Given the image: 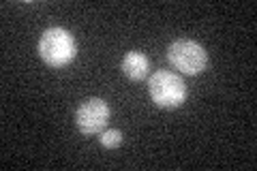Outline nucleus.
<instances>
[{
	"instance_id": "obj_1",
	"label": "nucleus",
	"mask_w": 257,
	"mask_h": 171,
	"mask_svg": "<svg viewBox=\"0 0 257 171\" xmlns=\"http://www.w3.org/2000/svg\"><path fill=\"white\" fill-rule=\"evenodd\" d=\"M39 56L50 69H64L75 60L77 56V43L75 37L67 28L54 26L43 30L39 39Z\"/></svg>"
},
{
	"instance_id": "obj_2",
	"label": "nucleus",
	"mask_w": 257,
	"mask_h": 171,
	"mask_svg": "<svg viewBox=\"0 0 257 171\" xmlns=\"http://www.w3.org/2000/svg\"><path fill=\"white\" fill-rule=\"evenodd\" d=\"M148 92L152 103L161 109H176L187 101V84L172 71H157L148 77Z\"/></svg>"
},
{
	"instance_id": "obj_3",
	"label": "nucleus",
	"mask_w": 257,
	"mask_h": 171,
	"mask_svg": "<svg viewBox=\"0 0 257 171\" xmlns=\"http://www.w3.org/2000/svg\"><path fill=\"white\" fill-rule=\"evenodd\" d=\"M167 62L180 75H199L208 67V54L197 41L178 39L167 47Z\"/></svg>"
},
{
	"instance_id": "obj_4",
	"label": "nucleus",
	"mask_w": 257,
	"mask_h": 171,
	"mask_svg": "<svg viewBox=\"0 0 257 171\" xmlns=\"http://www.w3.org/2000/svg\"><path fill=\"white\" fill-rule=\"evenodd\" d=\"M109 113H111L109 105L103 99H99V96L86 99L77 107V111H75V126H77V131L82 135H86V137L99 135L101 131H105Z\"/></svg>"
},
{
	"instance_id": "obj_5",
	"label": "nucleus",
	"mask_w": 257,
	"mask_h": 171,
	"mask_svg": "<svg viewBox=\"0 0 257 171\" xmlns=\"http://www.w3.org/2000/svg\"><path fill=\"white\" fill-rule=\"evenodd\" d=\"M120 69H122V73L131 81H142L150 73V60L142 52H126Z\"/></svg>"
},
{
	"instance_id": "obj_6",
	"label": "nucleus",
	"mask_w": 257,
	"mask_h": 171,
	"mask_svg": "<svg viewBox=\"0 0 257 171\" xmlns=\"http://www.w3.org/2000/svg\"><path fill=\"white\" fill-rule=\"evenodd\" d=\"M99 141H101L103 148L114 150V148H118V145L122 143V133H120L118 128H105V131L99 133Z\"/></svg>"
}]
</instances>
